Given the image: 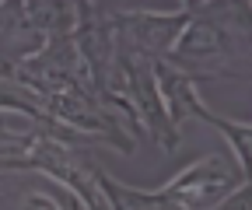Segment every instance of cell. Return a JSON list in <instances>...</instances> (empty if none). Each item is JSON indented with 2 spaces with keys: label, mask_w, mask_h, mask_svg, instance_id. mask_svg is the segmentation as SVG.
<instances>
[{
  "label": "cell",
  "mask_w": 252,
  "mask_h": 210,
  "mask_svg": "<svg viewBox=\"0 0 252 210\" xmlns=\"http://www.w3.org/2000/svg\"><path fill=\"white\" fill-rule=\"evenodd\" d=\"M189 25L165 56L172 67L203 77H238V21L249 25V4H186Z\"/></svg>",
  "instance_id": "cell-1"
},
{
  "label": "cell",
  "mask_w": 252,
  "mask_h": 210,
  "mask_svg": "<svg viewBox=\"0 0 252 210\" xmlns=\"http://www.w3.org/2000/svg\"><path fill=\"white\" fill-rule=\"evenodd\" d=\"M242 182L249 179L238 172V165L224 161L220 154H207L175 172L161 189H154V196L175 210H217Z\"/></svg>",
  "instance_id": "cell-2"
},
{
  "label": "cell",
  "mask_w": 252,
  "mask_h": 210,
  "mask_svg": "<svg viewBox=\"0 0 252 210\" xmlns=\"http://www.w3.org/2000/svg\"><path fill=\"white\" fill-rule=\"evenodd\" d=\"M116 63L123 70L126 98H130L133 109H137V119H140V126H144V137H151L165 154H175L179 147H182V130L172 126V119L165 116L161 95H158V81H154V60L133 53L123 39H116Z\"/></svg>",
  "instance_id": "cell-3"
},
{
  "label": "cell",
  "mask_w": 252,
  "mask_h": 210,
  "mask_svg": "<svg viewBox=\"0 0 252 210\" xmlns=\"http://www.w3.org/2000/svg\"><path fill=\"white\" fill-rule=\"evenodd\" d=\"M116 39H123L133 53L165 60L182 35V28L189 25V7L182 11H126V14H109Z\"/></svg>",
  "instance_id": "cell-4"
},
{
  "label": "cell",
  "mask_w": 252,
  "mask_h": 210,
  "mask_svg": "<svg viewBox=\"0 0 252 210\" xmlns=\"http://www.w3.org/2000/svg\"><path fill=\"white\" fill-rule=\"evenodd\" d=\"M154 81H158V95H161L165 116L172 119V126H182V119H189L193 98H200V91H196L200 77L172 67L168 60H154Z\"/></svg>",
  "instance_id": "cell-5"
},
{
  "label": "cell",
  "mask_w": 252,
  "mask_h": 210,
  "mask_svg": "<svg viewBox=\"0 0 252 210\" xmlns=\"http://www.w3.org/2000/svg\"><path fill=\"white\" fill-rule=\"evenodd\" d=\"M189 119H203L207 126H214L220 137L228 140V147L235 151L238 172L249 175V151H252V126H249V123H238V119H224V116L210 112L200 98H193V105H189Z\"/></svg>",
  "instance_id": "cell-6"
},
{
  "label": "cell",
  "mask_w": 252,
  "mask_h": 210,
  "mask_svg": "<svg viewBox=\"0 0 252 210\" xmlns=\"http://www.w3.org/2000/svg\"><path fill=\"white\" fill-rule=\"evenodd\" d=\"M14 210H67V207H63L56 196L42 193V189H28V193H21V200H18Z\"/></svg>",
  "instance_id": "cell-7"
},
{
  "label": "cell",
  "mask_w": 252,
  "mask_h": 210,
  "mask_svg": "<svg viewBox=\"0 0 252 210\" xmlns=\"http://www.w3.org/2000/svg\"><path fill=\"white\" fill-rule=\"evenodd\" d=\"M67 210H88V207H84V203H81V200L70 193V203H67Z\"/></svg>",
  "instance_id": "cell-8"
},
{
  "label": "cell",
  "mask_w": 252,
  "mask_h": 210,
  "mask_svg": "<svg viewBox=\"0 0 252 210\" xmlns=\"http://www.w3.org/2000/svg\"><path fill=\"white\" fill-rule=\"evenodd\" d=\"M0 210H4V203H0Z\"/></svg>",
  "instance_id": "cell-9"
}]
</instances>
